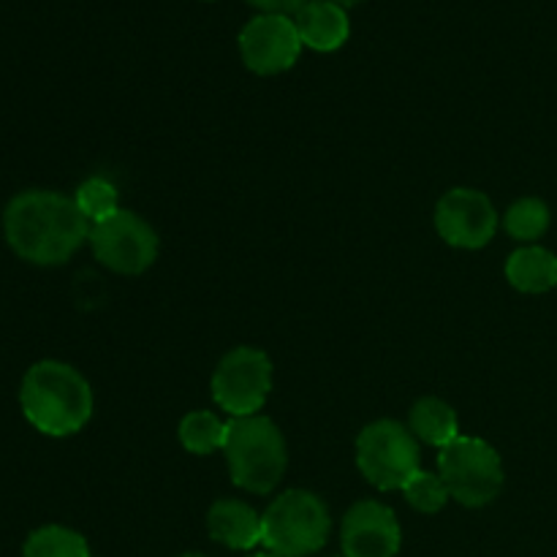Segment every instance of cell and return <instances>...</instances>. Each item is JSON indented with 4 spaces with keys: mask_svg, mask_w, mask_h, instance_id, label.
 Returning a JSON list of instances; mask_svg holds the SVG:
<instances>
[{
    "mask_svg": "<svg viewBox=\"0 0 557 557\" xmlns=\"http://www.w3.org/2000/svg\"><path fill=\"white\" fill-rule=\"evenodd\" d=\"M400 493L403 498H406V504L411 506V509H417L419 515H438V511L451 500L449 487H446V482L441 479V473L422 471V468L408 479V484Z\"/></svg>",
    "mask_w": 557,
    "mask_h": 557,
    "instance_id": "cell-19",
    "label": "cell"
},
{
    "mask_svg": "<svg viewBox=\"0 0 557 557\" xmlns=\"http://www.w3.org/2000/svg\"><path fill=\"white\" fill-rule=\"evenodd\" d=\"M22 557H92L79 531L65 525H41L25 539Z\"/></svg>",
    "mask_w": 557,
    "mask_h": 557,
    "instance_id": "cell-16",
    "label": "cell"
},
{
    "mask_svg": "<svg viewBox=\"0 0 557 557\" xmlns=\"http://www.w3.org/2000/svg\"><path fill=\"white\" fill-rule=\"evenodd\" d=\"M256 9H261V14H297L308 0H248Z\"/></svg>",
    "mask_w": 557,
    "mask_h": 557,
    "instance_id": "cell-21",
    "label": "cell"
},
{
    "mask_svg": "<svg viewBox=\"0 0 557 557\" xmlns=\"http://www.w3.org/2000/svg\"><path fill=\"white\" fill-rule=\"evenodd\" d=\"M177 557H207V555H201V553H183V555H177Z\"/></svg>",
    "mask_w": 557,
    "mask_h": 557,
    "instance_id": "cell-23",
    "label": "cell"
},
{
    "mask_svg": "<svg viewBox=\"0 0 557 557\" xmlns=\"http://www.w3.org/2000/svg\"><path fill=\"white\" fill-rule=\"evenodd\" d=\"M87 243H90L98 264L128 277L150 270L161 250L156 228L131 210H120L107 221L96 223Z\"/></svg>",
    "mask_w": 557,
    "mask_h": 557,
    "instance_id": "cell-8",
    "label": "cell"
},
{
    "mask_svg": "<svg viewBox=\"0 0 557 557\" xmlns=\"http://www.w3.org/2000/svg\"><path fill=\"white\" fill-rule=\"evenodd\" d=\"M74 201H76V207H79L82 215L90 221V226H96V223L107 221V218H112L114 212L123 210V207H120L117 188H114V185L103 177L85 180V183L76 188Z\"/></svg>",
    "mask_w": 557,
    "mask_h": 557,
    "instance_id": "cell-20",
    "label": "cell"
},
{
    "mask_svg": "<svg viewBox=\"0 0 557 557\" xmlns=\"http://www.w3.org/2000/svg\"><path fill=\"white\" fill-rule=\"evenodd\" d=\"M335 3H341V5H354V3H359V0H335Z\"/></svg>",
    "mask_w": 557,
    "mask_h": 557,
    "instance_id": "cell-22",
    "label": "cell"
},
{
    "mask_svg": "<svg viewBox=\"0 0 557 557\" xmlns=\"http://www.w3.org/2000/svg\"><path fill=\"white\" fill-rule=\"evenodd\" d=\"M302 52L294 16L286 14H256L239 30V54L253 74L272 76L288 71Z\"/></svg>",
    "mask_w": 557,
    "mask_h": 557,
    "instance_id": "cell-10",
    "label": "cell"
},
{
    "mask_svg": "<svg viewBox=\"0 0 557 557\" xmlns=\"http://www.w3.org/2000/svg\"><path fill=\"white\" fill-rule=\"evenodd\" d=\"M90 221L74 196L58 190H22L3 210V237L22 261L60 267L90 239Z\"/></svg>",
    "mask_w": 557,
    "mask_h": 557,
    "instance_id": "cell-1",
    "label": "cell"
},
{
    "mask_svg": "<svg viewBox=\"0 0 557 557\" xmlns=\"http://www.w3.org/2000/svg\"><path fill=\"white\" fill-rule=\"evenodd\" d=\"M435 228L451 248L482 250L498 232V210L482 190L451 188L435 205Z\"/></svg>",
    "mask_w": 557,
    "mask_h": 557,
    "instance_id": "cell-9",
    "label": "cell"
},
{
    "mask_svg": "<svg viewBox=\"0 0 557 557\" xmlns=\"http://www.w3.org/2000/svg\"><path fill=\"white\" fill-rule=\"evenodd\" d=\"M207 533L226 549L250 553L261 544V515L237 498H221L207 509Z\"/></svg>",
    "mask_w": 557,
    "mask_h": 557,
    "instance_id": "cell-12",
    "label": "cell"
},
{
    "mask_svg": "<svg viewBox=\"0 0 557 557\" xmlns=\"http://www.w3.org/2000/svg\"><path fill=\"white\" fill-rule=\"evenodd\" d=\"M20 408L27 424L41 435L69 438L90 422L96 397L74 364L41 359L22 375Z\"/></svg>",
    "mask_w": 557,
    "mask_h": 557,
    "instance_id": "cell-2",
    "label": "cell"
},
{
    "mask_svg": "<svg viewBox=\"0 0 557 557\" xmlns=\"http://www.w3.org/2000/svg\"><path fill=\"white\" fill-rule=\"evenodd\" d=\"M335 557H346V555H335Z\"/></svg>",
    "mask_w": 557,
    "mask_h": 557,
    "instance_id": "cell-25",
    "label": "cell"
},
{
    "mask_svg": "<svg viewBox=\"0 0 557 557\" xmlns=\"http://www.w3.org/2000/svg\"><path fill=\"white\" fill-rule=\"evenodd\" d=\"M438 473L449 487L451 500L466 509L493 504L504 490V460L498 449L476 435H460L438 455Z\"/></svg>",
    "mask_w": 557,
    "mask_h": 557,
    "instance_id": "cell-6",
    "label": "cell"
},
{
    "mask_svg": "<svg viewBox=\"0 0 557 557\" xmlns=\"http://www.w3.org/2000/svg\"><path fill=\"white\" fill-rule=\"evenodd\" d=\"M506 281L522 294H544L557 286V256L542 245L517 248L506 261Z\"/></svg>",
    "mask_w": 557,
    "mask_h": 557,
    "instance_id": "cell-14",
    "label": "cell"
},
{
    "mask_svg": "<svg viewBox=\"0 0 557 557\" xmlns=\"http://www.w3.org/2000/svg\"><path fill=\"white\" fill-rule=\"evenodd\" d=\"M341 544L346 557H395L403 544L397 515L381 500H357L343 517Z\"/></svg>",
    "mask_w": 557,
    "mask_h": 557,
    "instance_id": "cell-11",
    "label": "cell"
},
{
    "mask_svg": "<svg viewBox=\"0 0 557 557\" xmlns=\"http://www.w3.org/2000/svg\"><path fill=\"white\" fill-rule=\"evenodd\" d=\"M332 517L310 490H286L261 515V544L277 557H310L330 542Z\"/></svg>",
    "mask_w": 557,
    "mask_h": 557,
    "instance_id": "cell-4",
    "label": "cell"
},
{
    "mask_svg": "<svg viewBox=\"0 0 557 557\" xmlns=\"http://www.w3.org/2000/svg\"><path fill=\"white\" fill-rule=\"evenodd\" d=\"M177 438L185 451L207 457L212 451L223 449L226 441V422L212 411H190L185 413L177 428Z\"/></svg>",
    "mask_w": 557,
    "mask_h": 557,
    "instance_id": "cell-17",
    "label": "cell"
},
{
    "mask_svg": "<svg viewBox=\"0 0 557 557\" xmlns=\"http://www.w3.org/2000/svg\"><path fill=\"white\" fill-rule=\"evenodd\" d=\"M210 389L215 406L232 419L256 417L272 392V359L253 346L232 348L218 362Z\"/></svg>",
    "mask_w": 557,
    "mask_h": 557,
    "instance_id": "cell-7",
    "label": "cell"
},
{
    "mask_svg": "<svg viewBox=\"0 0 557 557\" xmlns=\"http://www.w3.org/2000/svg\"><path fill=\"white\" fill-rule=\"evenodd\" d=\"M357 468L381 493L403 490L422 468L417 435L397 419H375L357 435Z\"/></svg>",
    "mask_w": 557,
    "mask_h": 557,
    "instance_id": "cell-5",
    "label": "cell"
},
{
    "mask_svg": "<svg viewBox=\"0 0 557 557\" xmlns=\"http://www.w3.org/2000/svg\"><path fill=\"white\" fill-rule=\"evenodd\" d=\"M549 221H553V215H549L547 201L536 199V196H522L504 212V228L509 232V237L528 245L547 234Z\"/></svg>",
    "mask_w": 557,
    "mask_h": 557,
    "instance_id": "cell-18",
    "label": "cell"
},
{
    "mask_svg": "<svg viewBox=\"0 0 557 557\" xmlns=\"http://www.w3.org/2000/svg\"><path fill=\"white\" fill-rule=\"evenodd\" d=\"M250 557H277V555H272V553H267V549H264V553H256V555H250Z\"/></svg>",
    "mask_w": 557,
    "mask_h": 557,
    "instance_id": "cell-24",
    "label": "cell"
},
{
    "mask_svg": "<svg viewBox=\"0 0 557 557\" xmlns=\"http://www.w3.org/2000/svg\"><path fill=\"white\" fill-rule=\"evenodd\" d=\"M408 428L422 444L444 449L451 441L460 438V419L457 411L441 397H422L411 406L408 413Z\"/></svg>",
    "mask_w": 557,
    "mask_h": 557,
    "instance_id": "cell-15",
    "label": "cell"
},
{
    "mask_svg": "<svg viewBox=\"0 0 557 557\" xmlns=\"http://www.w3.org/2000/svg\"><path fill=\"white\" fill-rule=\"evenodd\" d=\"M294 25L302 38V47L315 49V52H335L348 41V33H351L346 5L335 0H308L294 14Z\"/></svg>",
    "mask_w": 557,
    "mask_h": 557,
    "instance_id": "cell-13",
    "label": "cell"
},
{
    "mask_svg": "<svg viewBox=\"0 0 557 557\" xmlns=\"http://www.w3.org/2000/svg\"><path fill=\"white\" fill-rule=\"evenodd\" d=\"M221 451L226 455L228 476L245 493L270 495L286 476L288 446L270 417L228 419Z\"/></svg>",
    "mask_w": 557,
    "mask_h": 557,
    "instance_id": "cell-3",
    "label": "cell"
}]
</instances>
